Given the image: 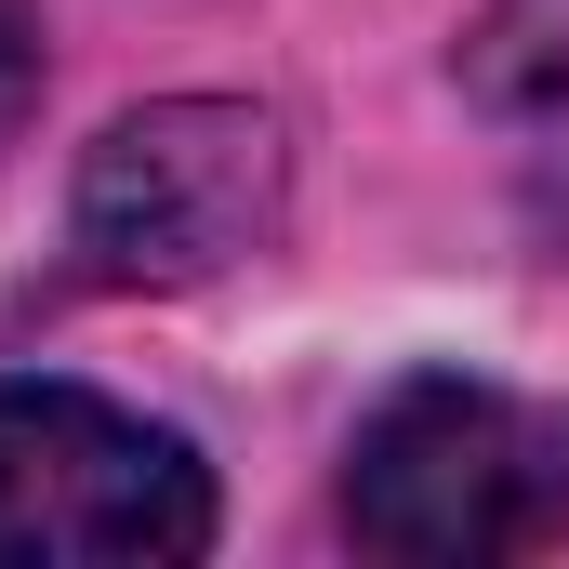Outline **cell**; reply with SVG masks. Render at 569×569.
Returning <instances> with one entry per match:
<instances>
[{"label":"cell","instance_id":"3957f363","mask_svg":"<svg viewBox=\"0 0 569 569\" xmlns=\"http://www.w3.org/2000/svg\"><path fill=\"white\" fill-rule=\"evenodd\" d=\"M279 212H291V146L266 107H226V93L133 107L80 159V266L120 291L226 279L279 239Z\"/></svg>","mask_w":569,"mask_h":569},{"label":"cell","instance_id":"6da1fadb","mask_svg":"<svg viewBox=\"0 0 569 569\" xmlns=\"http://www.w3.org/2000/svg\"><path fill=\"white\" fill-rule=\"evenodd\" d=\"M345 530L398 569L569 543V411L517 385H463V371L398 385L345 450Z\"/></svg>","mask_w":569,"mask_h":569},{"label":"cell","instance_id":"277c9868","mask_svg":"<svg viewBox=\"0 0 569 569\" xmlns=\"http://www.w3.org/2000/svg\"><path fill=\"white\" fill-rule=\"evenodd\" d=\"M27 93H40V13H27V0H0V133L27 120Z\"/></svg>","mask_w":569,"mask_h":569},{"label":"cell","instance_id":"7a4b0ae2","mask_svg":"<svg viewBox=\"0 0 569 569\" xmlns=\"http://www.w3.org/2000/svg\"><path fill=\"white\" fill-rule=\"evenodd\" d=\"M212 543V463L93 385H0V557L186 569Z\"/></svg>","mask_w":569,"mask_h":569}]
</instances>
